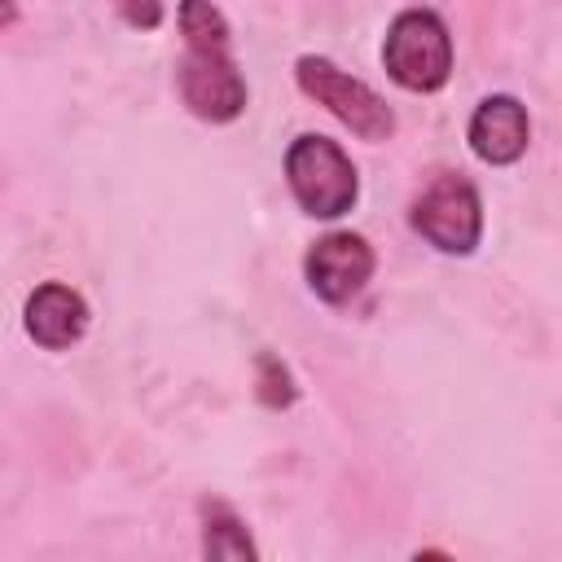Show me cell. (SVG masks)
I'll return each instance as SVG.
<instances>
[{
  "label": "cell",
  "mask_w": 562,
  "mask_h": 562,
  "mask_svg": "<svg viewBox=\"0 0 562 562\" xmlns=\"http://www.w3.org/2000/svg\"><path fill=\"white\" fill-rule=\"evenodd\" d=\"M285 180H290L294 202L316 220H338L360 198V180H356L351 158L342 154L338 140L316 136V132L299 136L285 149Z\"/></svg>",
  "instance_id": "1"
},
{
  "label": "cell",
  "mask_w": 562,
  "mask_h": 562,
  "mask_svg": "<svg viewBox=\"0 0 562 562\" xmlns=\"http://www.w3.org/2000/svg\"><path fill=\"white\" fill-rule=\"evenodd\" d=\"M386 75L408 92H435L452 75V35L439 13L430 9H404L382 44Z\"/></svg>",
  "instance_id": "2"
},
{
  "label": "cell",
  "mask_w": 562,
  "mask_h": 562,
  "mask_svg": "<svg viewBox=\"0 0 562 562\" xmlns=\"http://www.w3.org/2000/svg\"><path fill=\"white\" fill-rule=\"evenodd\" d=\"M413 228L443 255H470L479 246L483 233V202L479 189L457 176V171H439L430 176V184L413 198Z\"/></svg>",
  "instance_id": "3"
},
{
  "label": "cell",
  "mask_w": 562,
  "mask_h": 562,
  "mask_svg": "<svg viewBox=\"0 0 562 562\" xmlns=\"http://www.w3.org/2000/svg\"><path fill=\"white\" fill-rule=\"evenodd\" d=\"M294 79H299V88H303L316 105H325V110H329L338 123H347L360 140H386V136L395 132L391 105H386L369 83L342 75L329 57H312V53L299 57Z\"/></svg>",
  "instance_id": "4"
},
{
  "label": "cell",
  "mask_w": 562,
  "mask_h": 562,
  "mask_svg": "<svg viewBox=\"0 0 562 562\" xmlns=\"http://www.w3.org/2000/svg\"><path fill=\"white\" fill-rule=\"evenodd\" d=\"M180 97L206 123H233L246 110V79L228 57V44L184 48L180 61Z\"/></svg>",
  "instance_id": "5"
},
{
  "label": "cell",
  "mask_w": 562,
  "mask_h": 562,
  "mask_svg": "<svg viewBox=\"0 0 562 562\" xmlns=\"http://www.w3.org/2000/svg\"><path fill=\"white\" fill-rule=\"evenodd\" d=\"M303 272H307V285L316 299L325 303H347L356 299L369 277H373V250L360 233H329L321 237L307 259H303Z\"/></svg>",
  "instance_id": "6"
},
{
  "label": "cell",
  "mask_w": 562,
  "mask_h": 562,
  "mask_svg": "<svg viewBox=\"0 0 562 562\" xmlns=\"http://www.w3.org/2000/svg\"><path fill=\"white\" fill-rule=\"evenodd\" d=\"M527 140H531V123L518 97H505V92L487 97L470 114V149L492 167L518 162L527 154Z\"/></svg>",
  "instance_id": "7"
},
{
  "label": "cell",
  "mask_w": 562,
  "mask_h": 562,
  "mask_svg": "<svg viewBox=\"0 0 562 562\" xmlns=\"http://www.w3.org/2000/svg\"><path fill=\"white\" fill-rule=\"evenodd\" d=\"M88 329V303L61 285V281H48L40 285L31 299H26V334L48 347V351H66L70 342H79Z\"/></svg>",
  "instance_id": "8"
},
{
  "label": "cell",
  "mask_w": 562,
  "mask_h": 562,
  "mask_svg": "<svg viewBox=\"0 0 562 562\" xmlns=\"http://www.w3.org/2000/svg\"><path fill=\"white\" fill-rule=\"evenodd\" d=\"M202 553L206 558H224V562L255 558L246 522L224 501H202Z\"/></svg>",
  "instance_id": "9"
},
{
  "label": "cell",
  "mask_w": 562,
  "mask_h": 562,
  "mask_svg": "<svg viewBox=\"0 0 562 562\" xmlns=\"http://www.w3.org/2000/svg\"><path fill=\"white\" fill-rule=\"evenodd\" d=\"M180 31H184V48L228 44V22L211 0H180Z\"/></svg>",
  "instance_id": "10"
},
{
  "label": "cell",
  "mask_w": 562,
  "mask_h": 562,
  "mask_svg": "<svg viewBox=\"0 0 562 562\" xmlns=\"http://www.w3.org/2000/svg\"><path fill=\"white\" fill-rule=\"evenodd\" d=\"M255 391H259V404H268V408H290L294 404V395H299V386H294V378H290V369L272 356V351H259L255 356Z\"/></svg>",
  "instance_id": "11"
},
{
  "label": "cell",
  "mask_w": 562,
  "mask_h": 562,
  "mask_svg": "<svg viewBox=\"0 0 562 562\" xmlns=\"http://www.w3.org/2000/svg\"><path fill=\"white\" fill-rule=\"evenodd\" d=\"M119 13L136 31H154L162 22V0H119Z\"/></svg>",
  "instance_id": "12"
},
{
  "label": "cell",
  "mask_w": 562,
  "mask_h": 562,
  "mask_svg": "<svg viewBox=\"0 0 562 562\" xmlns=\"http://www.w3.org/2000/svg\"><path fill=\"white\" fill-rule=\"evenodd\" d=\"M18 18V9H13V0H0V26H9Z\"/></svg>",
  "instance_id": "13"
}]
</instances>
